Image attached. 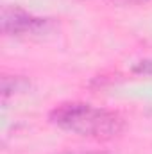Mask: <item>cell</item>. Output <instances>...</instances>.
I'll return each mask as SVG.
<instances>
[{
	"mask_svg": "<svg viewBox=\"0 0 152 154\" xmlns=\"http://www.w3.org/2000/svg\"><path fill=\"white\" fill-rule=\"evenodd\" d=\"M48 120L63 131L102 142L116 138L125 127L120 113L88 102H63L50 111Z\"/></svg>",
	"mask_w": 152,
	"mask_h": 154,
	"instance_id": "cell-1",
	"label": "cell"
},
{
	"mask_svg": "<svg viewBox=\"0 0 152 154\" xmlns=\"http://www.w3.org/2000/svg\"><path fill=\"white\" fill-rule=\"evenodd\" d=\"M50 18L34 16L22 7H4L2 9V32L5 36H36L50 29Z\"/></svg>",
	"mask_w": 152,
	"mask_h": 154,
	"instance_id": "cell-2",
	"label": "cell"
},
{
	"mask_svg": "<svg viewBox=\"0 0 152 154\" xmlns=\"http://www.w3.org/2000/svg\"><path fill=\"white\" fill-rule=\"evenodd\" d=\"M25 88H29V81L23 79V77H4L2 79V97L4 100L11 95V93H18V91H23Z\"/></svg>",
	"mask_w": 152,
	"mask_h": 154,
	"instance_id": "cell-3",
	"label": "cell"
},
{
	"mask_svg": "<svg viewBox=\"0 0 152 154\" xmlns=\"http://www.w3.org/2000/svg\"><path fill=\"white\" fill-rule=\"evenodd\" d=\"M132 74H136V75H143V77H152V59L138 61V63L132 66Z\"/></svg>",
	"mask_w": 152,
	"mask_h": 154,
	"instance_id": "cell-4",
	"label": "cell"
},
{
	"mask_svg": "<svg viewBox=\"0 0 152 154\" xmlns=\"http://www.w3.org/2000/svg\"><path fill=\"white\" fill-rule=\"evenodd\" d=\"M61 154H114L111 151H68V152H61Z\"/></svg>",
	"mask_w": 152,
	"mask_h": 154,
	"instance_id": "cell-5",
	"label": "cell"
},
{
	"mask_svg": "<svg viewBox=\"0 0 152 154\" xmlns=\"http://www.w3.org/2000/svg\"><path fill=\"white\" fill-rule=\"evenodd\" d=\"M114 4H120V5H138V4H145V2H150V0H113Z\"/></svg>",
	"mask_w": 152,
	"mask_h": 154,
	"instance_id": "cell-6",
	"label": "cell"
}]
</instances>
